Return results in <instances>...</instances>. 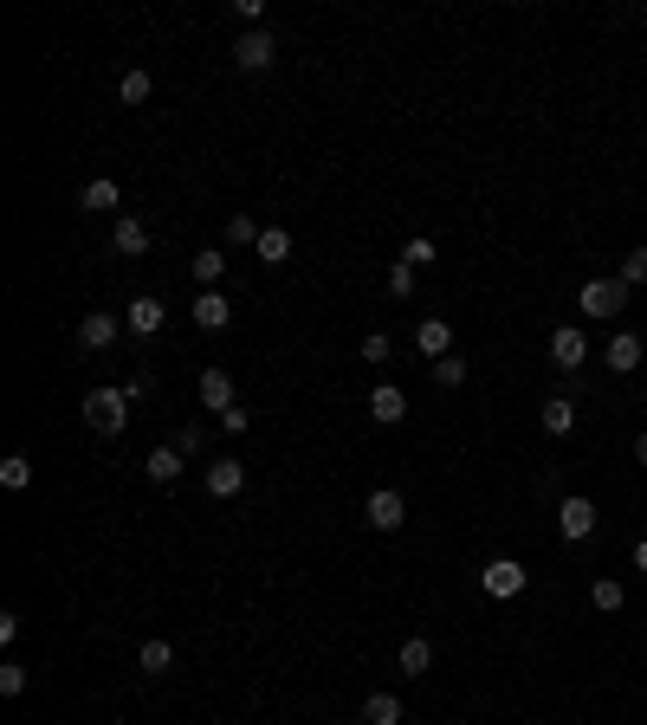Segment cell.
I'll use <instances>...</instances> for the list:
<instances>
[{
    "label": "cell",
    "instance_id": "cell-1",
    "mask_svg": "<svg viewBox=\"0 0 647 725\" xmlns=\"http://www.w3.org/2000/svg\"><path fill=\"white\" fill-rule=\"evenodd\" d=\"M85 421H91V434H123V421H130V395H123V389H91L85 395Z\"/></svg>",
    "mask_w": 647,
    "mask_h": 725
},
{
    "label": "cell",
    "instance_id": "cell-2",
    "mask_svg": "<svg viewBox=\"0 0 647 725\" xmlns=\"http://www.w3.org/2000/svg\"><path fill=\"white\" fill-rule=\"evenodd\" d=\"M525 583H531V570L518 564V557H492V564L479 570V590H486V596H499V603L525 596Z\"/></svg>",
    "mask_w": 647,
    "mask_h": 725
},
{
    "label": "cell",
    "instance_id": "cell-3",
    "mask_svg": "<svg viewBox=\"0 0 647 725\" xmlns=\"http://www.w3.org/2000/svg\"><path fill=\"white\" fill-rule=\"evenodd\" d=\"M576 305H583V318H622L628 311V285L622 279H589L583 292H576Z\"/></svg>",
    "mask_w": 647,
    "mask_h": 725
},
{
    "label": "cell",
    "instance_id": "cell-4",
    "mask_svg": "<svg viewBox=\"0 0 647 725\" xmlns=\"http://www.w3.org/2000/svg\"><path fill=\"white\" fill-rule=\"evenodd\" d=\"M602 525V512H596V499H583V492H570V499H557V531L570 544H583L589 531Z\"/></svg>",
    "mask_w": 647,
    "mask_h": 725
},
{
    "label": "cell",
    "instance_id": "cell-5",
    "mask_svg": "<svg viewBox=\"0 0 647 725\" xmlns=\"http://www.w3.org/2000/svg\"><path fill=\"white\" fill-rule=\"evenodd\" d=\"M272 59H279V39H272L266 26H253V33H240V46H233V65H240V72H266Z\"/></svg>",
    "mask_w": 647,
    "mask_h": 725
},
{
    "label": "cell",
    "instance_id": "cell-6",
    "mask_svg": "<svg viewBox=\"0 0 647 725\" xmlns=\"http://www.w3.org/2000/svg\"><path fill=\"white\" fill-rule=\"evenodd\" d=\"M363 518H369L376 531H402V518H408L402 492H395V486H376V492H369V505H363Z\"/></svg>",
    "mask_w": 647,
    "mask_h": 725
},
{
    "label": "cell",
    "instance_id": "cell-7",
    "mask_svg": "<svg viewBox=\"0 0 647 725\" xmlns=\"http://www.w3.org/2000/svg\"><path fill=\"white\" fill-rule=\"evenodd\" d=\"M583 357H589L583 324H557V331H550V363L557 369H583Z\"/></svg>",
    "mask_w": 647,
    "mask_h": 725
},
{
    "label": "cell",
    "instance_id": "cell-8",
    "mask_svg": "<svg viewBox=\"0 0 647 725\" xmlns=\"http://www.w3.org/2000/svg\"><path fill=\"white\" fill-rule=\"evenodd\" d=\"M195 395H201V408H208V415H227V408L240 402V395H233V376H227V369H201Z\"/></svg>",
    "mask_w": 647,
    "mask_h": 725
},
{
    "label": "cell",
    "instance_id": "cell-9",
    "mask_svg": "<svg viewBox=\"0 0 647 725\" xmlns=\"http://www.w3.org/2000/svg\"><path fill=\"white\" fill-rule=\"evenodd\" d=\"M162 324H169V305H162V298H130V311H123V331L156 337Z\"/></svg>",
    "mask_w": 647,
    "mask_h": 725
},
{
    "label": "cell",
    "instance_id": "cell-10",
    "mask_svg": "<svg viewBox=\"0 0 647 725\" xmlns=\"http://www.w3.org/2000/svg\"><path fill=\"white\" fill-rule=\"evenodd\" d=\"M117 337H123V318H110V311H91V318L78 324V344L85 350H110Z\"/></svg>",
    "mask_w": 647,
    "mask_h": 725
},
{
    "label": "cell",
    "instance_id": "cell-11",
    "mask_svg": "<svg viewBox=\"0 0 647 725\" xmlns=\"http://www.w3.org/2000/svg\"><path fill=\"white\" fill-rule=\"evenodd\" d=\"M369 415H376L382 428H395V421L408 415V395L395 389V382H376V389H369Z\"/></svg>",
    "mask_w": 647,
    "mask_h": 725
},
{
    "label": "cell",
    "instance_id": "cell-12",
    "mask_svg": "<svg viewBox=\"0 0 647 725\" xmlns=\"http://www.w3.org/2000/svg\"><path fill=\"white\" fill-rule=\"evenodd\" d=\"M415 344H421V357H453V324L447 318H421V331H415Z\"/></svg>",
    "mask_w": 647,
    "mask_h": 725
},
{
    "label": "cell",
    "instance_id": "cell-13",
    "mask_svg": "<svg viewBox=\"0 0 647 725\" xmlns=\"http://www.w3.org/2000/svg\"><path fill=\"white\" fill-rule=\"evenodd\" d=\"M609 369H615V376H635V369H641V337L635 331H615L609 337Z\"/></svg>",
    "mask_w": 647,
    "mask_h": 725
},
{
    "label": "cell",
    "instance_id": "cell-14",
    "mask_svg": "<svg viewBox=\"0 0 647 725\" xmlns=\"http://www.w3.org/2000/svg\"><path fill=\"white\" fill-rule=\"evenodd\" d=\"M195 324H201V331H227V324H233V305L220 292H195Z\"/></svg>",
    "mask_w": 647,
    "mask_h": 725
},
{
    "label": "cell",
    "instance_id": "cell-15",
    "mask_svg": "<svg viewBox=\"0 0 647 725\" xmlns=\"http://www.w3.org/2000/svg\"><path fill=\"white\" fill-rule=\"evenodd\" d=\"M246 486V467H240V460H214V467H208V492H214V499H233V492H240Z\"/></svg>",
    "mask_w": 647,
    "mask_h": 725
},
{
    "label": "cell",
    "instance_id": "cell-16",
    "mask_svg": "<svg viewBox=\"0 0 647 725\" xmlns=\"http://www.w3.org/2000/svg\"><path fill=\"white\" fill-rule=\"evenodd\" d=\"M538 421H544V434H550V441H563V434L576 428V402H570V395H550Z\"/></svg>",
    "mask_w": 647,
    "mask_h": 725
},
{
    "label": "cell",
    "instance_id": "cell-17",
    "mask_svg": "<svg viewBox=\"0 0 647 725\" xmlns=\"http://www.w3.org/2000/svg\"><path fill=\"white\" fill-rule=\"evenodd\" d=\"M110 246H117V253H149V227L136 221V214H117V227H110Z\"/></svg>",
    "mask_w": 647,
    "mask_h": 725
},
{
    "label": "cell",
    "instance_id": "cell-18",
    "mask_svg": "<svg viewBox=\"0 0 647 725\" xmlns=\"http://www.w3.org/2000/svg\"><path fill=\"white\" fill-rule=\"evenodd\" d=\"M117 201H123V188L110 182V175H98V182H85V188H78V208H91V214H110Z\"/></svg>",
    "mask_w": 647,
    "mask_h": 725
},
{
    "label": "cell",
    "instance_id": "cell-19",
    "mask_svg": "<svg viewBox=\"0 0 647 725\" xmlns=\"http://www.w3.org/2000/svg\"><path fill=\"white\" fill-rule=\"evenodd\" d=\"M182 467H188V460H182V454H175V447H156V454H149V460H143V473H149V480H156V486H169V480H182Z\"/></svg>",
    "mask_w": 647,
    "mask_h": 725
},
{
    "label": "cell",
    "instance_id": "cell-20",
    "mask_svg": "<svg viewBox=\"0 0 647 725\" xmlns=\"http://www.w3.org/2000/svg\"><path fill=\"white\" fill-rule=\"evenodd\" d=\"M253 253H259V266H285V259H292V234H285V227H266Z\"/></svg>",
    "mask_w": 647,
    "mask_h": 725
},
{
    "label": "cell",
    "instance_id": "cell-21",
    "mask_svg": "<svg viewBox=\"0 0 647 725\" xmlns=\"http://www.w3.org/2000/svg\"><path fill=\"white\" fill-rule=\"evenodd\" d=\"M363 725H402V700H395V693H369L363 700Z\"/></svg>",
    "mask_w": 647,
    "mask_h": 725
},
{
    "label": "cell",
    "instance_id": "cell-22",
    "mask_svg": "<svg viewBox=\"0 0 647 725\" xmlns=\"http://www.w3.org/2000/svg\"><path fill=\"white\" fill-rule=\"evenodd\" d=\"M428 667H434V648H428L421 635H408V641H402V674L415 680V674H428Z\"/></svg>",
    "mask_w": 647,
    "mask_h": 725
},
{
    "label": "cell",
    "instance_id": "cell-23",
    "mask_svg": "<svg viewBox=\"0 0 647 725\" xmlns=\"http://www.w3.org/2000/svg\"><path fill=\"white\" fill-rule=\"evenodd\" d=\"M589 603H596L602 615H615V609L628 603V590H622V583H615V577H596V583H589Z\"/></svg>",
    "mask_w": 647,
    "mask_h": 725
},
{
    "label": "cell",
    "instance_id": "cell-24",
    "mask_svg": "<svg viewBox=\"0 0 647 725\" xmlns=\"http://www.w3.org/2000/svg\"><path fill=\"white\" fill-rule=\"evenodd\" d=\"M169 661H175L169 641H143V648H136V667H143V674H169Z\"/></svg>",
    "mask_w": 647,
    "mask_h": 725
},
{
    "label": "cell",
    "instance_id": "cell-25",
    "mask_svg": "<svg viewBox=\"0 0 647 725\" xmlns=\"http://www.w3.org/2000/svg\"><path fill=\"white\" fill-rule=\"evenodd\" d=\"M227 272V253L220 246H208V253H195V279H201V292H214V279Z\"/></svg>",
    "mask_w": 647,
    "mask_h": 725
},
{
    "label": "cell",
    "instance_id": "cell-26",
    "mask_svg": "<svg viewBox=\"0 0 647 725\" xmlns=\"http://www.w3.org/2000/svg\"><path fill=\"white\" fill-rule=\"evenodd\" d=\"M0 486H13V492L33 486V460H26V454H7V460H0Z\"/></svg>",
    "mask_w": 647,
    "mask_h": 725
},
{
    "label": "cell",
    "instance_id": "cell-27",
    "mask_svg": "<svg viewBox=\"0 0 647 725\" xmlns=\"http://www.w3.org/2000/svg\"><path fill=\"white\" fill-rule=\"evenodd\" d=\"M169 447H175L182 460H195L201 447H208V434H201V421H188V428H175V441H169Z\"/></svg>",
    "mask_w": 647,
    "mask_h": 725
},
{
    "label": "cell",
    "instance_id": "cell-28",
    "mask_svg": "<svg viewBox=\"0 0 647 725\" xmlns=\"http://www.w3.org/2000/svg\"><path fill=\"white\" fill-rule=\"evenodd\" d=\"M259 234H266V227H259L253 214H233V221H227V240L233 246H259Z\"/></svg>",
    "mask_w": 647,
    "mask_h": 725
},
{
    "label": "cell",
    "instance_id": "cell-29",
    "mask_svg": "<svg viewBox=\"0 0 647 725\" xmlns=\"http://www.w3.org/2000/svg\"><path fill=\"white\" fill-rule=\"evenodd\" d=\"M615 279H622L628 292H635V285H647V246H635V253L622 259V272H615Z\"/></svg>",
    "mask_w": 647,
    "mask_h": 725
},
{
    "label": "cell",
    "instance_id": "cell-30",
    "mask_svg": "<svg viewBox=\"0 0 647 725\" xmlns=\"http://www.w3.org/2000/svg\"><path fill=\"white\" fill-rule=\"evenodd\" d=\"M434 382H440V389H460V382H466V363H460V350L434 363Z\"/></svg>",
    "mask_w": 647,
    "mask_h": 725
},
{
    "label": "cell",
    "instance_id": "cell-31",
    "mask_svg": "<svg viewBox=\"0 0 647 725\" xmlns=\"http://www.w3.org/2000/svg\"><path fill=\"white\" fill-rule=\"evenodd\" d=\"M123 104H149V91H156V85H149V72H123Z\"/></svg>",
    "mask_w": 647,
    "mask_h": 725
},
{
    "label": "cell",
    "instance_id": "cell-32",
    "mask_svg": "<svg viewBox=\"0 0 647 725\" xmlns=\"http://www.w3.org/2000/svg\"><path fill=\"white\" fill-rule=\"evenodd\" d=\"M415 279H421V272H415V266H402V259L389 266V292H395V298H415Z\"/></svg>",
    "mask_w": 647,
    "mask_h": 725
},
{
    "label": "cell",
    "instance_id": "cell-33",
    "mask_svg": "<svg viewBox=\"0 0 647 725\" xmlns=\"http://www.w3.org/2000/svg\"><path fill=\"white\" fill-rule=\"evenodd\" d=\"M402 266H415V272L434 266V240H408V246H402Z\"/></svg>",
    "mask_w": 647,
    "mask_h": 725
},
{
    "label": "cell",
    "instance_id": "cell-34",
    "mask_svg": "<svg viewBox=\"0 0 647 725\" xmlns=\"http://www.w3.org/2000/svg\"><path fill=\"white\" fill-rule=\"evenodd\" d=\"M0 693H7V700H13V693H26V667H20V661L0 667Z\"/></svg>",
    "mask_w": 647,
    "mask_h": 725
},
{
    "label": "cell",
    "instance_id": "cell-35",
    "mask_svg": "<svg viewBox=\"0 0 647 725\" xmlns=\"http://www.w3.org/2000/svg\"><path fill=\"white\" fill-rule=\"evenodd\" d=\"M389 350H395V344H389L382 331H369V337H363V363H389Z\"/></svg>",
    "mask_w": 647,
    "mask_h": 725
},
{
    "label": "cell",
    "instance_id": "cell-36",
    "mask_svg": "<svg viewBox=\"0 0 647 725\" xmlns=\"http://www.w3.org/2000/svg\"><path fill=\"white\" fill-rule=\"evenodd\" d=\"M149 389H156V376H149V369H130V382H123V395H130V402H143Z\"/></svg>",
    "mask_w": 647,
    "mask_h": 725
},
{
    "label": "cell",
    "instance_id": "cell-37",
    "mask_svg": "<svg viewBox=\"0 0 647 725\" xmlns=\"http://www.w3.org/2000/svg\"><path fill=\"white\" fill-rule=\"evenodd\" d=\"M233 13H240V26L253 33V26H259V13H266V0H233Z\"/></svg>",
    "mask_w": 647,
    "mask_h": 725
},
{
    "label": "cell",
    "instance_id": "cell-38",
    "mask_svg": "<svg viewBox=\"0 0 647 725\" xmlns=\"http://www.w3.org/2000/svg\"><path fill=\"white\" fill-rule=\"evenodd\" d=\"M220 434H246V402H233L227 415H220Z\"/></svg>",
    "mask_w": 647,
    "mask_h": 725
},
{
    "label": "cell",
    "instance_id": "cell-39",
    "mask_svg": "<svg viewBox=\"0 0 647 725\" xmlns=\"http://www.w3.org/2000/svg\"><path fill=\"white\" fill-rule=\"evenodd\" d=\"M635 570H647V538H641V544H635Z\"/></svg>",
    "mask_w": 647,
    "mask_h": 725
},
{
    "label": "cell",
    "instance_id": "cell-40",
    "mask_svg": "<svg viewBox=\"0 0 647 725\" xmlns=\"http://www.w3.org/2000/svg\"><path fill=\"white\" fill-rule=\"evenodd\" d=\"M635 460H641V467H647V428H641V441H635Z\"/></svg>",
    "mask_w": 647,
    "mask_h": 725
}]
</instances>
